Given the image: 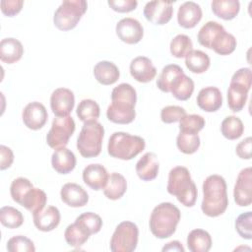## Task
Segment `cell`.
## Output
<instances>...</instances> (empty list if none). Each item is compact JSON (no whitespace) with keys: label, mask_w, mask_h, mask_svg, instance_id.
I'll list each match as a JSON object with an SVG mask.
<instances>
[{"label":"cell","mask_w":252,"mask_h":252,"mask_svg":"<svg viewBox=\"0 0 252 252\" xmlns=\"http://www.w3.org/2000/svg\"><path fill=\"white\" fill-rule=\"evenodd\" d=\"M169 49L172 56L176 58H183L193 50V43L188 35L177 34L170 41Z\"/></svg>","instance_id":"obj_37"},{"label":"cell","mask_w":252,"mask_h":252,"mask_svg":"<svg viewBox=\"0 0 252 252\" xmlns=\"http://www.w3.org/2000/svg\"><path fill=\"white\" fill-rule=\"evenodd\" d=\"M205 119L198 114L185 115L179 121V130L183 133L198 134L205 126Z\"/></svg>","instance_id":"obj_41"},{"label":"cell","mask_w":252,"mask_h":252,"mask_svg":"<svg viewBox=\"0 0 252 252\" xmlns=\"http://www.w3.org/2000/svg\"><path fill=\"white\" fill-rule=\"evenodd\" d=\"M250 88L251 87L244 84L230 81L227 90V105L233 112H238L243 109L247 101Z\"/></svg>","instance_id":"obj_23"},{"label":"cell","mask_w":252,"mask_h":252,"mask_svg":"<svg viewBox=\"0 0 252 252\" xmlns=\"http://www.w3.org/2000/svg\"><path fill=\"white\" fill-rule=\"evenodd\" d=\"M79 222L91 235L97 233L102 226V220L101 218L92 212H86L81 214L75 220Z\"/></svg>","instance_id":"obj_42"},{"label":"cell","mask_w":252,"mask_h":252,"mask_svg":"<svg viewBox=\"0 0 252 252\" xmlns=\"http://www.w3.org/2000/svg\"><path fill=\"white\" fill-rule=\"evenodd\" d=\"M203 16L202 8L193 1L184 2L179 6L177 13V22L184 29H192L201 21Z\"/></svg>","instance_id":"obj_19"},{"label":"cell","mask_w":252,"mask_h":252,"mask_svg":"<svg viewBox=\"0 0 252 252\" xmlns=\"http://www.w3.org/2000/svg\"><path fill=\"white\" fill-rule=\"evenodd\" d=\"M173 15V3L165 0L148 2L144 7L145 18L154 25L167 24Z\"/></svg>","instance_id":"obj_10"},{"label":"cell","mask_w":252,"mask_h":252,"mask_svg":"<svg viewBox=\"0 0 252 252\" xmlns=\"http://www.w3.org/2000/svg\"><path fill=\"white\" fill-rule=\"evenodd\" d=\"M115 32L120 40L127 44H136L144 36L142 24L131 17L121 19L115 28Z\"/></svg>","instance_id":"obj_12"},{"label":"cell","mask_w":252,"mask_h":252,"mask_svg":"<svg viewBox=\"0 0 252 252\" xmlns=\"http://www.w3.org/2000/svg\"><path fill=\"white\" fill-rule=\"evenodd\" d=\"M76 157L74 153L66 147L55 149L51 157V165L59 174H68L76 166Z\"/></svg>","instance_id":"obj_22"},{"label":"cell","mask_w":252,"mask_h":252,"mask_svg":"<svg viewBox=\"0 0 252 252\" xmlns=\"http://www.w3.org/2000/svg\"><path fill=\"white\" fill-rule=\"evenodd\" d=\"M139 229L136 223L125 220L120 222L110 239V250L112 252H132L137 248Z\"/></svg>","instance_id":"obj_8"},{"label":"cell","mask_w":252,"mask_h":252,"mask_svg":"<svg viewBox=\"0 0 252 252\" xmlns=\"http://www.w3.org/2000/svg\"><path fill=\"white\" fill-rule=\"evenodd\" d=\"M1 11L7 17H13L21 12L24 1L23 0H2Z\"/></svg>","instance_id":"obj_48"},{"label":"cell","mask_w":252,"mask_h":252,"mask_svg":"<svg viewBox=\"0 0 252 252\" xmlns=\"http://www.w3.org/2000/svg\"><path fill=\"white\" fill-rule=\"evenodd\" d=\"M84 182L93 190L98 191L103 189L108 180V173L106 168L99 163H91L83 170Z\"/></svg>","instance_id":"obj_18"},{"label":"cell","mask_w":252,"mask_h":252,"mask_svg":"<svg viewBox=\"0 0 252 252\" xmlns=\"http://www.w3.org/2000/svg\"><path fill=\"white\" fill-rule=\"evenodd\" d=\"M211 64L210 57L202 50H192L185 57V65L189 71L195 74L206 72Z\"/></svg>","instance_id":"obj_33"},{"label":"cell","mask_w":252,"mask_h":252,"mask_svg":"<svg viewBox=\"0 0 252 252\" xmlns=\"http://www.w3.org/2000/svg\"><path fill=\"white\" fill-rule=\"evenodd\" d=\"M127 190V181L125 177L117 172H112L108 176L107 183L103 188V194L109 200L120 199Z\"/></svg>","instance_id":"obj_28"},{"label":"cell","mask_w":252,"mask_h":252,"mask_svg":"<svg viewBox=\"0 0 252 252\" xmlns=\"http://www.w3.org/2000/svg\"><path fill=\"white\" fill-rule=\"evenodd\" d=\"M137 93L130 84L122 83L111 92V104L107 107L106 117L116 124H129L136 117L135 105Z\"/></svg>","instance_id":"obj_1"},{"label":"cell","mask_w":252,"mask_h":252,"mask_svg":"<svg viewBox=\"0 0 252 252\" xmlns=\"http://www.w3.org/2000/svg\"><path fill=\"white\" fill-rule=\"evenodd\" d=\"M167 192L175 196L183 206L193 207L197 200V187L185 166H175L168 173Z\"/></svg>","instance_id":"obj_4"},{"label":"cell","mask_w":252,"mask_h":252,"mask_svg":"<svg viewBox=\"0 0 252 252\" xmlns=\"http://www.w3.org/2000/svg\"><path fill=\"white\" fill-rule=\"evenodd\" d=\"M251 148H252V139L251 137H247L237 144L235 149L236 155L242 159H250Z\"/></svg>","instance_id":"obj_49"},{"label":"cell","mask_w":252,"mask_h":252,"mask_svg":"<svg viewBox=\"0 0 252 252\" xmlns=\"http://www.w3.org/2000/svg\"><path fill=\"white\" fill-rule=\"evenodd\" d=\"M200 137L198 134L179 132L176 138V146L178 150L186 155H192L196 153L200 147Z\"/></svg>","instance_id":"obj_39"},{"label":"cell","mask_w":252,"mask_h":252,"mask_svg":"<svg viewBox=\"0 0 252 252\" xmlns=\"http://www.w3.org/2000/svg\"><path fill=\"white\" fill-rule=\"evenodd\" d=\"M75 129V121L70 115L55 117L52 121L51 128L46 135L47 145L52 149L66 147Z\"/></svg>","instance_id":"obj_9"},{"label":"cell","mask_w":252,"mask_h":252,"mask_svg":"<svg viewBox=\"0 0 252 252\" xmlns=\"http://www.w3.org/2000/svg\"><path fill=\"white\" fill-rule=\"evenodd\" d=\"M35 227L43 232H48L56 228L60 222V212L54 206H48L41 211L32 214Z\"/></svg>","instance_id":"obj_20"},{"label":"cell","mask_w":252,"mask_h":252,"mask_svg":"<svg viewBox=\"0 0 252 252\" xmlns=\"http://www.w3.org/2000/svg\"><path fill=\"white\" fill-rule=\"evenodd\" d=\"M220 132L224 138L228 140H236L240 138L244 132L243 122L239 117L229 115L222 120L220 124Z\"/></svg>","instance_id":"obj_35"},{"label":"cell","mask_w":252,"mask_h":252,"mask_svg":"<svg viewBox=\"0 0 252 252\" xmlns=\"http://www.w3.org/2000/svg\"><path fill=\"white\" fill-rule=\"evenodd\" d=\"M91 234L76 220L69 224L64 232V237L67 244L74 248L83 246L90 238Z\"/></svg>","instance_id":"obj_32"},{"label":"cell","mask_w":252,"mask_h":252,"mask_svg":"<svg viewBox=\"0 0 252 252\" xmlns=\"http://www.w3.org/2000/svg\"><path fill=\"white\" fill-rule=\"evenodd\" d=\"M109 7L118 13H128L136 9L138 2L136 0H108Z\"/></svg>","instance_id":"obj_47"},{"label":"cell","mask_w":252,"mask_h":252,"mask_svg":"<svg viewBox=\"0 0 252 252\" xmlns=\"http://www.w3.org/2000/svg\"><path fill=\"white\" fill-rule=\"evenodd\" d=\"M236 44L237 42L234 35L224 31L213 43L211 49L220 55H228L235 50Z\"/></svg>","instance_id":"obj_40"},{"label":"cell","mask_w":252,"mask_h":252,"mask_svg":"<svg viewBox=\"0 0 252 252\" xmlns=\"http://www.w3.org/2000/svg\"><path fill=\"white\" fill-rule=\"evenodd\" d=\"M24 54V47L20 40L14 37L3 38L0 42V59L7 64L19 61Z\"/></svg>","instance_id":"obj_25"},{"label":"cell","mask_w":252,"mask_h":252,"mask_svg":"<svg viewBox=\"0 0 252 252\" xmlns=\"http://www.w3.org/2000/svg\"><path fill=\"white\" fill-rule=\"evenodd\" d=\"M187 247L191 252H208L212 247V237L204 229H193L187 236Z\"/></svg>","instance_id":"obj_26"},{"label":"cell","mask_w":252,"mask_h":252,"mask_svg":"<svg viewBox=\"0 0 252 252\" xmlns=\"http://www.w3.org/2000/svg\"><path fill=\"white\" fill-rule=\"evenodd\" d=\"M88 3L85 0H65L53 16L54 26L63 32L74 29L86 13Z\"/></svg>","instance_id":"obj_7"},{"label":"cell","mask_w":252,"mask_h":252,"mask_svg":"<svg viewBox=\"0 0 252 252\" xmlns=\"http://www.w3.org/2000/svg\"><path fill=\"white\" fill-rule=\"evenodd\" d=\"M146 147L145 140L137 135L125 132H114L107 144V152L112 158L130 160L137 157Z\"/></svg>","instance_id":"obj_5"},{"label":"cell","mask_w":252,"mask_h":252,"mask_svg":"<svg viewBox=\"0 0 252 252\" xmlns=\"http://www.w3.org/2000/svg\"><path fill=\"white\" fill-rule=\"evenodd\" d=\"M76 114L83 122L95 121L99 117L100 108L97 102L91 98H86L80 101L77 106Z\"/></svg>","instance_id":"obj_36"},{"label":"cell","mask_w":252,"mask_h":252,"mask_svg":"<svg viewBox=\"0 0 252 252\" xmlns=\"http://www.w3.org/2000/svg\"><path fill=\"white\" fill-rule=\"evenodd\" d=\"M186 115V110L178 105H167L160 111V119L163 123L170 124L180 121Z\"/></svg>","instance_id":"obj_46"},{"label":"cell","mask_w":252,"mask_h":252,"mask_svg":"<svg viewBox=\"0 0 252 252\" xmlns=\"http://www.w3.org/2000/svg\"><path fill=\"white\" fill-rule=\"evenodd\" d=\"M61 200L69 207H84L89 202L87 191L79 184L69 182L62 186L60 191Z\"/></svg>","instance_id":"obj_17"},{"label":"cell","mask_w":252,"mask_h":252,"mask_svg":"<svg viewBox=\"0 0 252 252\" xmlns=\"http://www.w3.org/2000/svg\"><path fill=\"white\" fill-rule=\"evenodd\" d=\"M33 187L32 183L25 177H18L14 179L11 183L10 187V193L12 199L20 205L22 199L26 195V193Z\"/></svg>","instance_id":"obj_44"},{"label":"cell","mask_w":252,"mask_h":252,"mask_svg":"<svg viewBox=\"0 0 252 252\" xmlns=\"http://www.w3.org/2000/svg\"><path fill=\"white\" fill-rule=\"evenodd\" d=\"M213 13L225 21L234 19L240 10L238 0H214L211 3Z\"/></svg>","instance_id":"obj_29"},{"label":"cell","mask_w":252,"mask_h":252,"mask_svg":"<svg viewBox=\"0 0 252 252\" xmlns=\"http://www.w3.org/2000/svg\"><path fill=\"white\" fill-rule=\"evenodd\" d=\"M6 248L9 252H34L35 247L33 242L24 236V235H16L11 237L6 245Z\"/></svg>","instance_id":"obj_43"},{"label":"cell","mask_w":252,"mask_h":252,"mask_svg":"<svg viewBox=\"0 0 252 252\" xmlns=\"http://www.w3.org/2000/svg\"><path fill=\"white\" fill-rule=\"evenodd\" d=\"M224 28L218 22L209 21L199 31L197 38L202 46L211 49L213 43L224 32Z\"/></svg>","instance_id":"obj_27"},{"label":"cell","mask_w":252,"mask_h":252,"mask_svg":"<svg viewBox=\"0 0 252 252\" xmlns=\"http://www.w3.org/2000/svg\"><path fill=\"white\" fill-rule=\"evenodd\" d=\"M46 201H47V196L45 192L39 188L32 187L26 193L20 205L26 208L31 213L35 214L41 211L45 207Z\"/></svg>","instance_id":"obj_30"},{"label":"cell","mask_w":252,"mask_h":252,"mask_svg":"<svg viewBox=\"0 0 252 252\" xmlns=\"http://www.w3.org/2000/svg\"><path fill=\"white\" fill-rule=\"evenodd\" d=\"M75 105L74 93L67 88H58L50 96V107L56 117L68 116Z\"/></svg>","instance_id":"obj_13"},{"label":"cell","mask_w":252,"mask_h":252,"mask_svg":"<svg viewBox=\"0 0 252 252\" xmlns=\"http://www.w3.org/2000/svg\"><path fill=\"white\" fill-rule=\"evenodd\" d=\"M181 214L179 209L170 202H162L156 206L150 217L151 232L159 239L170 237L176 230Z\"/></svg>","instance_id":"obj_3"},{"label":"cell","mask_w":252,"mask_h":252,"mask_svg":"<svg viewBox=\"0 0 252 252\" xmlns=\"http://www.w3.org/2000/svg\"><path fill=\"white\" fill-rule=\"evenodd\" d=\"M197 105L206 112H215L222 105V94L217 87H205L200 90L197 98Z\"/></svg>","instance_id":"obj_16"},{"label":"cell","mask_w":252,"mask_h":252,"mask_svg":"<svg viewBox=\"0 0 252 252\" xmlns=\"http://www.w3.org/2000/svg\"><path fill=\"white\" fill-rule=\"evenodd\" d=\"M159 170L158 157L154 153H146L136 163V173L143 181H152L157 178Z\"/></svg>","instance_id":"obj_21"},{"label":"cell","mask_w":252,"mask_h":252,"mask_svg":"<svg viewBox=\"0 0 252 252\" xmlns=\"http://www.w3.org/2000/svg\"><path fill=\"white\" fill-rule=\"evenodd\" d=\"M252 213L245 212L237 217L235 220V229L239 236L250 240L252 238Z\"/></svg>","instance_id":"obj_45"},{"label":"cell","mask_w":252,"mask_h":252,"mask_svg":"<svg viewBox=\"0 0 252 252\" xmlns=\"http://www.w3.org/2000/svg\"><path fill=\"white\" fill-rule=\"evenodd\" d=\"M1 223L11 229L20 227L24 222L23 214L14 207L5 206L0 209Z\"/></svg>","instance_id":"obj_38"},{"label":"cell","mask_w":252,"mask_h":252,"mask_svg":"<svg viewBox=\"0 0 252 252\" xmlns=\"http://www.w3.org/2000/svg\"><path fill=\"white\" fill-rule=\"evenodd\" d=\"M194 92L193 80L184 73L179 75L171 84L170 92L172 95L178 100H187L191 97Z\"/></svg>","instance_id":"obj_31"},{"label":"cell","mask_w":252,"mask_h":252,"mask_svg":"<svg viewBox=\"0 0 252 252\" xmlns=\"http://www.w3.org/2000/svg\"><path fill=\"white\" fill-rule=\"evenodd\" d=\"M228 206L226 183L222 176L212 174L203 182L202 212L211 218L222 215Z\"/></svg>","instance_id":"obj_2"},{"label":"cell","mask_w":252,"mask_h":252,"mask_svg":"<svg viewBox=\"0 0 252 252\" xmlns=\"http://www.w3.org/2000/svg\"><path fill=\"white\" fill-rule=\"evenodd\" d=\"M103 137L104 128L99 122H84L77 138V149L81 156L87 158L97 157L101 152Z\"/></svg>","instance_id":"obj_6"},{"label":"cell","mask_w":252,"mask_h":252,"mask_svg":"<svg viewBox=\"0 0 252 252\" xmlns=\"http://www.w3.org/2000/svg\"><path fill=\"white\" fill-rule=\"evenodd\" d=\"M94 76L99 84L103 86H109L118 81L120 72L118 67L113 62L103 60L94 65Z\"/></svg>","instance_id":"obj_24"},{"label":"cell","mask_w":252,"mask_h":252,"mask_svg":"<svg viewBox=\"0 0 252 252\" xmlns=\"http://www.w3.org/2000/svg\"><path fill=\"white\" fill-rule=\"evenodd\" d=\"M163 252L164 251H176V252H184L185 249L184 247L182 246L181 242H179L178 240H173V241H170L168 243H166L162 249H161Z\"/></svg>","instance_id":"obj_51"},{"label":"cell","mask_w":252,"mask_h":252,"mask_svg":"<svg viewBox=\"0 0 252 252\" xmlns=\"http://www.w3.org/2000/svg\"><path fill=\"white\" fill-rule=\"evenodd\" d=\"M47 118L48 114L45 106L38 101L28 103L22 113L24 124L31 130L41 129L45 125Z\"/></svg>","instance_id":"obj_14"},{"label":"cell","mask_w":252,"mask_h":252,"mask_svg":"<svg viewBox=\"0 0 252 252\" xmlns=\"http://www.w3.org/2000/svg\"><path fill=\"white\" fill-rule=\"evenodd\" d=\"M233 197L236 205L248 207L252 203V169L246 167L237 175L233 189Z\"/></svg>","instance_id":"obj_11"},{"label":"cell","mask_w":252,"mask_h":252,"mask_svg":"<svg viewBox=\"0 0 252 252\" xmlns=\"http://www.w3.org/2000/svg\"><path fill=\"white\" fill-rule=\"evenodd\" d=\"M183 73L184 72L179 65L168 64L164 66L157 80L158 88L163 93H169L173 81Z\"/></svg>","instance_id":"obj_34"},{"label":"cell","mask_w":252,"mask_h":252,"mask_svg":"<svg viewBox=\"0 0 252 252\" xmlns=\"http://www.w3.org/2000/svg\"><path fill=\"white\" fill-rule=\"evenodd\" d=\"M14 161V154L7 146H0V169L5 170L9 168Z\"/></svg>","instance_id":"obj_50"},{"label":"cell","mask_w":252,"mask_h":252,"mask_svg":"<svg viewBox=\"0 0 252 252\" xmlns=\"http://www.w3.org/2000/svg\"><path fill=\"white\" fill-rule=\"evenodd\" d=\"M130 74L140 83H149L155 79L157 69L150 58L146 56H138L130 63Z\"/></svg>","instance_id":"obj_15"}]
</instances>
